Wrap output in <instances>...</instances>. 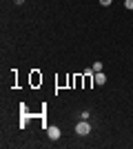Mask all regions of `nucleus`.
<instances>
[{"label":"nucleus","mask_w":133,"mask_h":149,"mask_svg":"<svg viewBox=\"0 0 133 149\" xmlns=\"http://www.w3.org/2000/svg\"><path fill=\"white\" fill-rule=\"evenodd\" d=\"M89 131H91V125H89L87 120H82V123L76 125V134H80V136H87Z\"/></svg>","instance_id":"1"},{"label":"nucleus","mask_w":133,"mask_h":149,"mask_svg":"<svg viewBox=\"0 0 133 149\" xmlns=\"http://www.w3.org/2000/svg\"><path fill=\"white\" fill-rule=\"evenodd\" d=\"M60 136H62V131L58 129V127H49V138L51 140H58Z\"/></svg>","instance_id":"2"},{"label":"nucleus","mask_w":133,"mask_h":149,"mask_svg":"<svg viewBox=\"0 0 133 149\" xmlns=\"http://www.w3.org/2000/svg\"><path fill=\"white\" fill-rule=\"evenodd\" d=\"M95 82H98V85H104V82H107V76L102 74V71H98V74H95Z\"/></svg>","instance_id":"3"},{"label":"nucleus","mask_w":133,"mask_h":149,"mask_svg":"<svg viewBox=\"0 0 133 149\" xmlns=\"http://www.w3.org/2000/svg\"><path fill=\"white\" fill-rule=\"evenodd\" d=\"M31 82H33V85H38V82H42V76H38L36 71H33V76H31Z\"/></svg>","instance_id":"4"},{"label":"nucleus","mask_w":133,"mask_h":149,"mask_svg":"<svg viewBox=\"0 0 133 149\" xmlns=\"http://www.w3.org/2000/svg\"><path fill=\"white\" fill-rule=\"evenodd\" d=\"M93 71H95V74H98V71H102V62H95V65H93Z\"/></svg>","instance_id":"5"},{"label":"nucleus","mask_w":133,"mask_h":149,"mask_svg":"<svg viewBox=\"0 0 133 149\" xmlns=\"http://www.w3.org/2000/svg\"><path fill=\"white\" fill-rule=\"evenodd\" d=\"M124 7H127V9H131V11H133V0H124Z\"/></svg>","instance_id":"6"},{"label":"nucleus","mask_w":133,"mask_h":149,"mask_svg":"<svg viewBox=\"0 0 133 149\" xmlns=\"http://www.w3.org/2000/svg\"><path fill=\"white\" fill-rule=\"evenodd\" d=\"M111 2H113V0H100V5H102V7H109Z\"/></svg>","instance_id":"7"},{"label":"nucleus","mask_w":133,"mask_h":149,"mask_svg":"<svg viewBox=\"0 0 133 149\" xmlns=\"http://www.w3.org/2000/svg\"><path fill=\"white\" fill-rule=\"evenodd\" d=\"M13 2H16V5H22V2H25V0H13Z\"/></svg>","instance_id":"8"}]
</instances>
